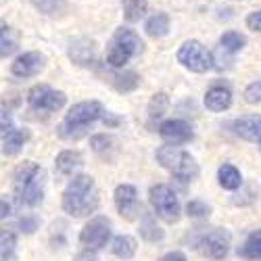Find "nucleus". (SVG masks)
Listing matches in <instances>:
<instances>
[{"mask_svg": "<svg viewBox=\"0 0 261 261\" xmlns=\"http://www.w3.org/2000/svg\"><path fill=\"white\" fill-rule=\"evenodd\" d=\"M46 171L34 161H25L15 169L13 194L21 207H36L44 199Z\"/></svg>", "mask_w": 261, "mask_h": 261, "instance_id": "1", "label": "nucleus"}, {"mask_svg": "<svg viewBox=\"0 0 261 261\" xmlns=\"http://www.w3.org/2000/svg\"><path fill=\"white\" fill-rule=\"evenodd\" d=\"M146 34L150 38H165L169 34V15L167 13H155L146 19L144 25Z\"/></svg>", "mask_w": 261, "mask_h": 261, "instance_id": "21", "label": "nucleus"}, {"mask_svg": "<svg viewBox=\"0 0 261 261\" xmlns=\"http://www.w3.org/2000/svg\"><path fill=\"white\" fill-rule=\"evenodd\" d=\"M98 207V190L92 176H73L63 192V211L73 217H84L94 213Z\"/></svg>", "mask_w": 261, "mask_h": 261, "instance_id": "2", "label": "nucleus"}, {"mask_svg": "<svg viewBox=\"0 0 261 261\" xmlns=\"http://www.w3.org/2000/svg\"><path fill=\"white\" fill-rule=\"evenodd\" d=\"M30 3L44 15H57L63 9V0H30Z\"/></svg>", "mask_w": 261, "mask_h": 261, "instance_id": "31", "label": "nucleus"}, {"mask_svg": "<svg viewBox=\"0 0 261 261\" xmlns=\"http://www.w3.org/2000/svg\"><path fill=\"white\" fill-rule=\"evenodd\" d=\"M9 215H11V205L7 201H0V222L7 220Z\"/></svg>", "mask_w": 261, "mask_h": 261, "instance_id": "38", "label": "nucleus"}, {"mask_svg": "<svg viewBox=\"0 0 261 261\" xmlns=\"http://www.w3.org/2000/svg\"><path fill=\"white\" fill-rule=\"evenodd\" d=\"M178 63L194 73H207L213 67V55L199 40H188L178 50Z\"/></svg>", "mask_w": 261, "mask_h": 261, "instance_id": "7", "label": "nucleus"}, {"mask_svg": "<svg viewBox=\"0 0 261 261\" xmlns=\"http://www.w3.org/2000/svg\"><path fill=\"white\" fill-rule=\"evenodd\" d=\"M123 5V17L127 23H136L140 21L146 13V7H148V0H121Z\"/></svg>", "mask_w": 261, "mask_h": 261, "instance_id": "24", "label": "nucleus"}, {"mask_svg": "<svg viewBox=\"0 0 261 261\" xmlns=\"http://www.w3.org/2000/svg\"><path fill=\"white\" fill-rule=\"evenodd\" d=\"M115 199V207L123 217H134V213H138V190L132 184H119L113 192Z\"/></svg>", "mask_w": 261, "mask_h": 261, "instance_id": "13", "label": "nucleus"}, {"mask_svg": "<svg viewBox=\"0 0 261 261\" xmlns=\"http://www.w3.org/2000/svg\"><path fill=\"white\" fill-rule=\"evenodd\" d=\"M238 257H243L247 261H261V228L253 230L247 236L243 247L238 249Z\"/></svg>", "mask_w": 261, "mask_h": 261, "instance_id": "19", "label": "nucleus"}, {"mask_svg": "<svg viewBox=\"0 0 261 261\" xmlns=\"http://www.w3.org/2000/svg\"><path fill=\"white\" fill-rule=\"evenodd\" d=\"M259 146H261V138H259Z\"/></svg>", "mask_w": 261, "mask_h": 261, "instance_id": "40", "label": "nucleus"}, {"mask_svg": "<svg viewBox=\"0 0 261 261\" xmlns=\"http://www.w3.org/2000/svg\"><path fill=\"white\" fill-rule=\"evenodd\" d=\"M159 136L167 144H186L192 140V127L184 119H167L159 125Z\"/></svg>", "mask_w": 261, "mask_h": 261, "instance_id": "12", "label": "nucleus"}, {"mask_svg": "<svg viewBox=\"0 0 261 261\" xmlns=\"http://www.w3.org/2000/svg\"><path fill=\"white\" fill-rule=\"evenodd\" d=\"M109 238H111V222L102 215L92 217L80 232V243L90 251H98V249L107 247Z\"/></svg>", "mask_w": 261, "mask_h": 261, "instance_id": "10", "label": "nucleus"}, {"mask_svg": "<svg viewBox=\"0 0 261 261\" xmlns=\"http://www.w3.org/2000/svg\"><path fill=\"white\" fill-rule=\"evenodd\" d=\"M17 247V236L11 230H3L0 228V255L3 257H11L15 253Z\"/></svg>", "mask_w": 261, "mask_h": 261, "instance_id": "29", "label": "nucleus"}, {"mask_svg": "<svg viewBox=\"0 0 261 261\" xmlns=\"http://www.w3.org/2000/svg\"><path fill=\"white\" fill-rule=\"evenodd\" d=\"M17 48V38L7 21L0 19V59H7Z\"/></svg>", "mask_w": 261, "mask_h": 261, "instance_id": "23", "label": "nucleus"}, {"mask_svg": "<svg viewBox=\"0 0 261 261\" xmlns=\"http://www.w3.org/2000/svg\"><path fill=\"white\" fill-rule=\"evenodd\" d=\"M245 100L249 105H259L261 102V80L253 82L247 86V90H245Z\"/></svg>", "mask_w": 261, "mask_h": 261, "instance_id": "33", "label": "nucleus"}, {"mask_svg": "<svg viewBox=\"0 0 261 261\" xmlns=\"http://www.w3.org/2000/svg\"><path fill=\"white\" fill-rule=\"evenodd\" d=\"M220 44L226 53H238V50H243L245 44H247V38L241 34V32H226L222 34L220 38Z\"/></svg>", "mask_w": 261, "mask_h": 261, "instance_id": "26", "label": "nucleus"}, {"mask_svg": "<svg viewBox=\"0 0 261 261\" xmlns=\"http://www.w3.org/2000/svg\"><path fill=\"white\" fill-rule=\"evenodd\" d=\"M247 28L251 32H261V11H255L247 17Z\"/></svg>", "mask_w": 261, "mask_h": 261, "instance_id": "35", "label": "nucleus"}, {"mask_svg": "<svg viewBox=\"0 0 261 261\" xmlns=\"http://www.w3.org/2000/svg\"><path fill=\"white\" fill-rule=\"evenodd\" d=\"M205 107L213 113L228 111L232 107V88L228 84H213L205 92Z\"/></svg>", "mask_w": 261, "mask_h": 261, "instance_id": "14", "label": "nucleus"}, {"mask_svg": "<svg viewBox=\"0 0 261 261\" xmlns=\"http://www.w3.org/2000/svg\"><path fill=\"white\" fill-rule=\"evenodd\" d=\"M217 182H220V186L224 190H238L243 186V173L232 163H224L217 169Z\"/></svg>", "mask_w": 261, "mask_h": 261, "instance_id": "17", "label": "nucleus"}, {"mask_svg": "<svg viewBox=\"0 0 261 261\" xmlns=\"http://www.w3.org/2000/svg\"><path fill=\"white\" fill-rule=\"evenodd\" d=\"M167 107H169V98H167V94H165V92L155 94L153 98H150V102H148V119H150V121L159 119V117L167 111Z\"/></svg>", "mask_w": 261, "mask_h": 261, "instance_id": "27", "label": "nucleus"}, {"mask_svg": "<svg viewBox=\"0 0 261 261\" xmlns=\"http://www.w3.org/2000/svg\"><path fill=\"white\" fill-rule=\"evenodd\" d=\"M84 165V157L80 150H63L57 155L55 169L59 176H73V173Z\"/></svg>", "mask_w": 261, "mask_h": 261, "instance_id": "16", "label": "nucleus"}, {"mask_svg": "<svg viewBox=\"0 0 261 261\" xmlns=\"http://www.w3.org/2000/svg\"><path fill=\"white\" fill-rule=\"evenodd\" d=\"M186 213H188V217H194V220H205V217H209V213H211V207L205 201L194 199L186 205Z\"/></svg>", "mask_w": 261, "mask_h": 261, "instance_id": "30", "label": "nucleus"}, {"mask_svg": "<svg viewBox=\"0 0 261 261\" xmlns=\"http://www.w3.org/2000/svg\"><path fill=\"white\" fill-rule=\"evenodd\" d=\"M73 261H98V259H96L92 253H80V255H77Z\"/></svg>", "mask_w": 261, "mask_h": 261, "instance_id": "39", "label": "nucleus"}, {"mask_svg": "<svg viewBox=\"0 0 261 261\" xmlns=\"http://www.w3.org/2000/svg\"><path fill=\"white\" fill-rule=\"evenodd\" d=\"M155 159L161 163V167H165L173 178H178L182 182H190L194 178H199V163L194 161V157L190 153H186L184 148H180L178 144H165L159 146Z\"/></svg>", "mask_w": 261, "mask_h": 261, "instance_id": "4", "label": "nucleus"}, {"mask_svg": "<svg viewBox=\"0 0 261 261\" xmlns=\"http://www.w3.org/2000/svg\"><path fill=\"white\" fill-rule=\"evenodd\" d=\"M19 228H21V232L32 234L38 228V220L34 215H25V217H21V220H19Z\"/></svg>", "mask_w": 261, "mask_h": 261, "instance_id": "34", "label": "nucleus"}, {"mask_svg": "<svg viewBox=\"0 0 261 261\" xmlns=\"http://www.w3.org/2000/svg\"><path fill=\"white\" fill-rule=\"evenodd\" d=\"M113 144H115V140H113L111 136H107V134H96V136L90 138V146H92V150H94L96 155H102V157L109 155V150L113 148Z\"/></svg>", "mask_w": 261, "mask_h": 261, "instance_id": "28", "label": "nucleus"}, {"mask_svg": "<svg viewBox=\"0 0 261 261\" xmlns=\"http://www.w3.org/2000/svg\"><path fill=\"white\" fill-rule=\"evenodd\" d=\"M109 82H111L113 88L119 90V92H132V90L138 88L140 77H138V73H134V71H123V73H115Z\"/></svg>", "mask_w": 261, "mask_h": 261, "instance_id": "25", "label": "nucleus"}, {"mask_svg": "<svg viewBox=\"0 0 261 261\" xmlns=\"http://www.w3.org/2000/svg\"><path fill=\"white\" fill-rule=\"evenodd\" d=\"M148 201H150V205H153L155 213L161 217V220H165L167 224H176L180 220L182 205H180L178 194L173 192L171 186H167V184H155V186H150Z\"/></svg>", "mask_w": 261, "mask_h": 261, "instance_id": "6", "label": "nucleus"}, {"mask_svg": "<svg viewBox=\"0 0 261 261\" xmlns=\"http://www.w3.org/2000/svg\"><path fill=\"white\" fill-rule=\"evenodd\" d=\"M161 261H186V255L180 251H171V253H165L161 257Z\"/></svg>", "mask_w": 261, "mask_h": 261, "instance_id": "36", "label": "nucleus"}, {"mask_svg": "<svg viewBox=\"0 0 261 261\" xmlns=\"http://www.w3.org/2000/svg\"><path fill=\"white\" fill-rule=\"evenodd\" d=\"M102 113H105V109L98 100H84V102L73 105L59 127L61 138H67V140L80 138L92 123H96L102 117Z\"/></svg>", "mask_w": 261, "mask_h": 261, "instance_id": "3", "label": "nucleus"}, {"mask_svg": "<svg viewBox=\"0 0 261 261\" xmlns=\"http://www.w3.org/2000/svg\"><path fill=\"white\" fill-rule=\"evenodd\" d=\"M232 132L247 142H259L261 138V115H243L234 119Z\"/></svg>", "mask_w": 261, "mask_h": 261, "instance_id": "15", "label": "nucleus"}, {"mask_svg": "<svg viewBox=\"0 0 261 261\" xmlns=\"http://www.w3.org/2000/svg\"><path fill=\"white\" fill-rule=\"evenodd\" d=\"M138 251V243L134 241L132 236H127V234H119L113 238V243H111V253L117 257V259H132Z\"/></svg>", "mask_w": 261, "mask_h": 261, "instance_id": "18", "label": "nucleus"}, {"mask_svg": "<svg viewBox=\"0 0 261 261\" xmlns=\"http://www.w3.org/2000/svg\"><path fill=\"white\" fill-rule=\"evenodd\" d=\"M28 140H30V132H28V129H13V132L5 138L3 153L7 157H15L17 153H21V148L25 146Z\"/></svg>", "mask_w": 261, "mask_h": 261, "instance_id": "22", "label": "nucleus"}, {"mask_svg": "<svg viewBox=\"0 0 261 261\" xmlns=\"http://www.w3.org/2000/svg\"><path fill=\"white\" fill-rule=\"evenodd\" d=\"M28 102L34 111H44V113H55L61 111L67 102V96L61 90H55L46 84H38L28 92Z\"/></svg>", "mask_w": 261, "mask_h": 261, "instance_id": "9", "label": "nucleus"}, {"mask_svg": "<svg viewBox=\"0 0 261 261\" xmlns=\"http://www.w3.org/2000/svg\"><path fill=\"white\" fill-rule=\"evenodd\" d=\"M142 50V40L140 36L129 30V28H119L111 42H109V50H107V63L115 69H121L123 65H127L136 55Z\"/></svg>", "mask_w": 261, "mask_h": 261, "instance_id": "5", "label": "nucleus"}, {"mask_svg": "<svg viewBox=\"0 0 261 261\" xmlns=\"http://www.w3.org/2000/svg\"><path fill=\"white\" fill-rule=\"evenodd\" d=\"M109 127H115V125H119V117H115L113 113H109V111H105L102 113V117H100Z\"/></svg>", "mask_w": 261, "mask_h": 261, "instance_id": "37", "label": "nucleus"}, {"mask_svg": "<svg viewBox=\"0 0 261 261\" xmlns=\"http://www.w3.org/2000/svg\"><path fill=\"white\" fill-rule=\"evenodd\" d=\"M44 65H46V57L42 55V53H23V55H19L13 65H11V73L15 77H34L38 75L42 69H44Z\"/></svg>", "mask_w": 261, "mask_h": 261, "instance_id": "11", "label": "nucleus"}, {"mask_svg": "<svg viewBox=\"0 0 261 261\" xmlns=\"http://www.w3.org/2000/svg\"><path fill=\"white\" fill-rule=\"evenodd\" d=\"M15 129V121L7 109H0V140H5Z\"/></svg>", "mask_w": 261, "mask_h": 261, "instance_id": "32", "label": "nucleus"}, {"mask_svg": "<svg viewBox=\"0 0 261 261\" xmlns=\"http://www.w3.org/2000/svg\"><path fill=\"white\" fill-rule=\"evenodd\" d=\"M232 245V236L224 228H213L209 232H203L197 241V249L211 261H222L228 257Z\"/></svg>", "mask_w": 261, "mask_h": 261, "instance_id": "8", "label": "nucleus"}, {"mask_svg": "<svg viewBox=\"0 0 261 261\" xmlns=\"http://www.w3.org/2000/svg\"><path fill=\"white\" fill-rule=\"evenodd\" d=\"M138 232H140V238H144L146 243H159V241H163V236H165V232L161 230V226L157 224V220L150 213L142 215Z\"/></svg>", "mask_w": 261, "mask_h": 261, "instance_id": "20", "label": "nucleus"}]
</instances>
